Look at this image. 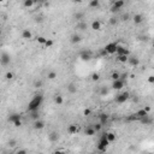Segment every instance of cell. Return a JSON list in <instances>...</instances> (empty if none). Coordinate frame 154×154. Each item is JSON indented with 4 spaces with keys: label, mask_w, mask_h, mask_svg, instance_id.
<instances>
[{
    "label": "cell",
    "mask_w": 154,
    "mask_h": 154,
    "mask_svg": "<svg viewBox=\"0 0 154 154\" xmlns=\"http://www.w3.org/2000/svg\"><path fill=\"white\" fill-rule=\"evenodd\" d=\"M124 5H125V1H124V0H116L114 4H113V6H112V10H111V11L112 12L119 11L121 9L124 7Z\"/></svg>",
    "instance_id": "5b68a950"
},
{
    "label": "cell",
    "mask_w": 154,
    "mask_h": 154,
    "mask_svg": "<svg viewBox=\"0 0 154 154\" xmlns=\"http://www.w3.org/2000/svg\"><path fill=\"white\" fill-rule=\"evenodd\" d=\"M93 128H94V130H95L96 132H99L100 130H101V128H102V125H101V124L99 123V124H95V125H94Z\"/></svg>",
    "instance_id": "74e56055"
},
{
    "label": "cell",
    "mask_w": 154,
    "mask_h": 154,
    "mask_svg": "<svg viewBox=\"0 0 154 154\" xmlns=\"http://www.w3.org/2000/svg\"><path fill=\"white\" fill-rule=\"evenodd\" d=\"M48 140H50L51 142H58V140H59V134L57 131H52L48 135Z\"/></svg>",
    "instance_id": "9c48e42d"
},
{
    "label": "cell",
    "mask_w": 154,
    "mask_h": 154,
    "mask_svg": "<svg viewBox=\"0 0 154 154\" xmlns=\"http://www.w3.org/2000/svg\"><path fill=\"white\" fill-rule=\"evenodd\" d=\"M127 63H129L131 66H137L140 64V60H138V58H136V57H132V58H128Z\"/></svg>",
    "instance_id": "9a60e30c"
},
{
    "label": "cell",
    "mask_w": 154,
    "mask_h": 154,
    "mask_svg": "<svg viewBox=\"0 0 154 154\" xmlns=\"http://www.w3.org/2000/svg\"><path fill=\"white\" fill-rule=\"evenodd\" d=\"M90 27H92V29H93V30L98 31V30H100V29H101V23H100L99 21H96V19H95V21H93V22H92Z\"/></svg>",
    "instance_id": "2e32d148"
},
{
    "label": "cell",
    "mask_w": 154,
    "mask_h": 154,
    "mask_svg": "<svg viewBox=\"0 0 154 154\" xmlns=\"http://www.w3.org/2000/svg\"><path fill=\"white\" fill-rule=\"evenodd\" d=\"M22 37L24 40H30V38H33V34L30 30H28V29H24L22 31Z\"/></svg>",
    "instance_id": "7c38bea8"
},
{
    "label": "cell",
    "mask_w": 154,
    "mask_h": 154,
    "mask_svg": "<svg viewBox=\"0 0 154 154\" xmlns=\"http://www.w3.org/2000/svg\"><path fill=\"white\" fill-rule=\"evenodd\" d=\"M129 98H130V94L128 93V92H124V93H121L119 95L116 96V101H117L118 104H124Z\"/></svg>",
    "instance_id": "3957f363"
},
{
    "label": "cell",
    "mask_w": 154,
    "mask_h": 154,
    "mask_svg": "<svg viewBox=\"0 0 154 154\" xmlns=\"http://www.w3.org/2000/svg\"><path fill=\"white\" fill-rule=\"evenodd\" d=\"M34 87H35V88H41V87H42V81H41V80H36V81L34 82Z\"/></svg>",
    "instance_id": "836d02e7"
},
{
    "label": "cell",
    "mask_w": 154,
    "mask_h": 154,
    "mask_svg": "<svg viewBox=\"0 0 154 154\" xmlns=\"http://www.w3.org/2000/svg\"><path fill=\"white\" fill-rule=\"evenodd\" d=\"M100 144H102L105 147H108V144H110V141L107 140V136H106V134H104L101 137H100V141H99Z\"/></svg>",
    "instance_id": "5bb4252c"
},
{
    "label": "cell",
    "mask_w": 154,
    "mask_h": 154,
    "mask_svg": "<svg viewBox=\"0 0 154 154\" xmlns=\"http://www.w3.org/2000/svg\"><path fill=\"white\" fill-rule=\"evenodd\" d=\"M87 27H88V24H87V23L86 22H83V21H78V22H77V25H76V28L77 29H78V30H86V29H87Z\"/></svg>",
    "instance_id": "e0dca14e"
},
{
    "label": "cell",
    "mask_w": 154,
    "mask_h": 154,
    "mask_svg": "<svg viewBox=\"0 0 154 154\" xmlns=\"http://www.w3.org/2000/svg\"><path fill=\"white\" fill-rule=\"evenodd\" d=\"M99 78H100L99 73H93V75H92V80H93V81H99Z\"/></svg>",
    "instance_id": "7bdbcfd3"
},
{
    "label": "cell",
    "mask_w": 154,
    "mask_h": 154,
    "mask_svg": "<svg viewBox=\"0 0 154 154\" xmlns=\"http://www.w3.org/2000/svg\"><path fill=\"white\" fill-rule=\"evenodd\" d=\"M148 82L149 83H154V76H153V75L148 76Z\"/></svg>",
    "instance_id": "7dc6e473"
},
{
    "label": "cell",
    "mask_w": 154,
    "mask_h": 154,
    "mask_svg": "<svg viewBox=\"0 0 154 154\" xmlns=\"http://www.w3.org/2000/svg\"><path fill=\"white\" fill-rule=\"evenodd\" d=\"M100 6V0H90L89 1V7L92 9H96Z\"/></svg>",
    "instance_id": "603a6c76"
},
{
    "label": "cell",
    "mask_w": 154,
    "mask_h": 154,
    "mask_svg": "<svg viewBox=\"0 0 154 154\" xmlns=\"http://www.w3.org/2000/svg\"><path fill=\"white\" fill-rule=\"evenodd\" d=\"M118 58V61H121V63H127L128 61V58H129V55H117Z\"/></svg>",
    "instance_id": "f1b7e54d"
},
{
    "label": "cell",
    "mask_w": 154,
    "mask_h": 154,
    "mask_svg": "<svg viewBox=\"0 0 154 154\" xmlns=\"http://www.w3.org/2000/svg\"><path fill=\"white\" fill-rule=\"evenodd\" d=\"M54 102L57 105H63V102H64L63 96H61V95H55L54 96Z\"/></svg>",
    "instance_id": "4316f807"
},
{
    "label": "cell",
    "mask_w": 154,
    "mask_h": 154,
    "mask_svg": "<svg viewBox=\"0 0 154 154\" xmlns=\"http://www.w3.org/2000/svg\"><path fill=\"white\" fill-rule=\"evenodd\" d=\"M106 136H107V140L111 142H114L116 141V134H113V132H106Z\"/></svg>",
    "instance_id": "d4e9b609"
},
{
    "label": "cell",
    "mask_w": 154,
    "mask_h": 154,
    "mask_svg": "<svg viewBox=\"0 0 154 154\" xmlns=\"http://www.w3.org/2000/svg\"><path fill=\"white\" fill-rule=\"evenodd\" d=\"M119 77H121V73L119 72H112V75H111V78L113 80V81H116V80H119Z\"/></svg>",
    "instance_id": "d6a6232c"
},
{
    "label": "cell",
    "mask_w": 154,
    "mask_h": 154,
    "mask_svg": "<svg viewBox=\"0 0 154 154\" xmlns=\"http://www.w3.org/2000/svg\"><path fill=\"white\" fill-rule=\"evenodd\" d=\"M107 121H108V116L107 114H101L100 116V124H101V125H105V124H106V123H107Z\"/></svg>",
    "instance_id": "484cf974"
},
{
    "label": "cell",
    "mask_w": 154,
    "mask_h": 154,
    "mask_svg": "<svg viewBox=\"0 0 154 154\" xmlns=\"http://www.w3.org/2000/svg\"><path fill=\"white\" fill-rule=\"evenodd\" d=\"M12 124H13V125H15V127H16V128H19V127H22V119H19V121H16V122H13Z\"/></svg>",
    "instance_id": "f35d334b"
},
{
    "label": "cell",
    "mask_w": 154,
    "mask_h": 154,
    "mask_svg": "<svg viewBox=\"0 0 154 154\" xmlns=\"http://www.w3.org/2000/svg\"><path fill=\"white\" fill-rule=\"evenodd\" d=\"M34 4H36V3H40V0H33Z\"/></svg>",
    "instance_id": "681fc988"
},
{
    "label": "cell",
    "mask_w": 154,
    "mask_h": 154,
    "mask_svg": "<svg viewBox=\"0 0 154 154\" xmlns=\"http://www.w3.org/2000/svg\"><path fill=\"white\" fill-rule=\"evenodd\" d=\"M3 1H4V0H0V3H3Z\"/></svg>",
    "instance_id": "f5cc1de1"
},
{
    "label": "cell",
    "mask_w": 154,
    "mask_h": 154,
    "mask_svg": "<svg viewBox=\"0 0 154 154\" xmlns=\"http://www.w3.org/2000/svg\"><path fill=\"white\" fill-rule=\"evenodd\" d=\"M82 41V37H81V35H78V34H73L71 36V42L72 44H80Z\"/></svg>",
    "instance_id": "ac0fdd59"
},
{
    "label": "cell",
    "mask_w": 154,
    "mask_h": 154,
    "mask_svg": "<svg viewBox=\"0 0 154 154\" xmlns=\"http://www.w3.org/2000/svg\"><path fill=\"white\" fill-rule=\"evenodd\" d=\"M16 144H17L16 140H10V141H9V146L12 147V148H13V147H16Z\"/></svg>",
    "instance_id": "b9f144b4"
},
{
    "label": "cell",
    "mask_w": 154,
    "mask_h": 154,
    "mask_svg": "<svg viewBox=\"0 0 154 154\" xmlns=\"http://www.w3.org/2000/svg\"><path fill=\"white\" fill-rule=\"evenodd\" d=\"M33 6H34L33 0H24V7L29 9V7H33Z\"/></svg>",
    "instance_id": "f546056e"
},
{
    "label": "cell",
    "mask_w": 154,
    "mask_h": 154,
    "mask_svg": "<svg viewBox=\"0 0 154 154\" xmlns=\"http://www.w3.org/2000/svg\"><path fill=\"white\" fill-rule=\"evenodd\" d=\"M76 19H78V21H82V18H83V13H76Z\"/></svg>",
    "instance_id": "f6af8a7d"
},
{
    "label": "cell",
    "mask_w": 154,
    "mask_h": 154,
    "mask_svg": "<svg viewBox=\"0 0 154 154\" xmlns=\"http://www.w3.org/2000/svg\"><path fill=\"white\" fill-rule=\"evenodd\" d=\"M98 149H99L100 152H106V149H107V147H105V146H102V144H100V143H98Z\"/></svg>",
    "instance_id": "60d3db41"
},
{
    "label": "cell",
    "mask_w": 154,
    "mask_h": 154,
    "mask_svg": "<svg viewBox=\"0 0 154 154\" xmlns=\"http://www.w3.org/2000/svg\"><path fill=\"white\" fill-rule=\"evenodd\" d=\"M47 0H40V3H46Z\"/></svg>",
    "instance_id": "f907efd6"
},
{
    "label": "cell",
    "mask_w": 154,
    "mask_h": 154,
    "mask_svg": "<svg viewBox=\"0 0 154 154\" xmlns=\"http://www.w3.org/2000/svg\"><path fill=\"white\" fill-rule=\"evenodd\" d=\"M27 153V150H24V149H22V150H18V154H25Z\"/></svg>",
    "instance_id": "c3c4849f"
},
{
    "label": "cell",
    "mask_w": 154,
    "mask_h": 154,
    "mask_svg": "<svg viewBox=\"0 0 154 154\" xmlns=\"http://www.w3.org/2000/svg\"><path fill=\"white\" fill-rule=\"evenodd\" d=\"M116 54L117 55H129L130 52H129V50H128L127 47H121V46H118V47H117V51H116Z\"/></svg>",
    "instance_id": "ba28073f"
},
{
    "label": "cell",
    "mask_w": 154,
    "mask_h": 154,
    "mask_svg": "<svg viewBox=\"0 0 154 154\" xmlns=\"http://www.w3.org/2000/svg\"><path fill=\"white\" fill-rule=\"evenodd\" d=\"M67 92H69V93H71V94L77 93V87L73 84V83H71V84H69V86H67Z\"/></svg>",
    "instance_id": "cb8c5ba5"
},
{
    "label": "cell",
    "mask_w": 154,
    "mask_h": 154,
    "mask_svg": "<svg viewBox=\"0 0 154 154\" xmlns=\"http://www.w3.org/2000/svg\"><path fill=\"white\" fill-rule=\"evenodd\" d=\"M140 121H141V123H143L144 125H148V124H150L152 123V119L149 118V116H144V117H142V118H140Z\"/></svg>",
    "instance_id": "44dd1931"
},
{
    "label": "cell",
    "mask_w": 154,
    "mask_h": 154,
    "mask_svg": "<svg viewBox=\"0 0 154 154\" xmlns=\"http://www.w3.org/2000/svg\"><path fill=\"white\" fill-rule=\"evenodd\" d=\"M118 23V18L117 17H111L110 18V24L111 25H116Z\"/></svg>",
    "instance_id": "e575fe53"
},
{
    "label": "cell",
    "mask_w": 154,
    "mask_h": 154,
    "mask_svg": "<svg viewBox=\"0 0 154 154\" xmlns=\"http://www.w3.org/2000/svg\"><path fill=\"white\" fill-rule=\"evenodd\" d=\"M46 40H47V38L45 37V36H37V37H36V41H37V42H38L40 45H42V46L45 45Z\"/></svg>",
    "instance_id": "1f68e13d"
},
{
    "label": "cell",
    "mask_w": 154,
    "mask_h": 154,
    "mask_svg": "<svg viewBox=\"0 0 154 154\" xmlns=\"http://www.w3.org/2000/svg\"><path fill=\"white\" fill-rule=\"evenodd\" d=\"M11 63V57H10V54L9 53H1V55H0V64L3 66H6L9 65Z\"/></svg>",
    "instance_id": "277c9868"
},
{
    "label": "cell",
    "mask_w": 154,
    "mask_h": 154,
    "mask_svg": "<svg viewBox=\"0 0 154 154\" xmlns=\"http://www.w3.org/2000/svg\"><path fill=\"white\" fill-rule=\"evenodd\" d=\"M67 132L70 134V135H75L78 132V127H77L76 124H71V125H69L67 128Z\"/></svg>",
    "instance_id": "8fae6325"
},
{
    "label": "cell",
    "mask_w": 154,
    "mask_h": 154,
    "mask_svg": "<svg viewBox=\"0 0 154 154\" xmlns=\"http://www.w3.org/2000/svg\"><path fill=\"white\" fill-rule=\"evenodd\" d=\"M5 78L6 80H7V81H10V80H12V78H13V73H12V72H6L5 73Z\"/></svg>",
    "instance_id": "8d00e7d4"
},
{
    "label": "cell",
    "mask_w": 154,
    "mask_h": 154,
    "mask_svg": "<svg viewBox=\"0 0 154 154\" xmlns=\"http://www.w3.org/2000/svg\"><path fill=\"white\" fill-rule=\"evenodd\" d=\"M19 119H22V117H21V114H18V113H13V114H11L9 117V121L11 122V123H13V122H16V121H19Z\"/></svg>",
    "instance_id": "d6986e66"
},
{
    "label": "cell",
    "mask_w": 154,
    "mask_h": 154,
    "mask_svg": "<svg viewBox=\"0 0 154 154\" xmlns=\"http://www.w3.org/2000/svg\"><path fill=\"white\" fill-rule=\"evenodd\" d=\"M100 94H101V95H106V94H108V89L106 88V87H102L101 90H100Z\"/></svg>",
    "instance_id": "ab89813d"
},
{
    "label": "cell",
    "mask_w": 154,
    "mask_h": 154,
    "mask_svg": "<svg viewBox=\"0 0 154 154\" xmlns=\"http://www.w3.org/2000/svg\"><path fill=\"white\" fill-rule=\"evenodd\" d=\"M42 101H44V96L41 94H37L35 95L33 99L30 100V102L28 105V111L31 112V111H37L40 108V106L42 105Z\"/></svg>",
    "instance_id": "6da1fadb"
},
{
    "label": "cell",
    "mask_w": 154,
    "mask_h": 154,
    "mask_svg": "<svg viewBox=\"0 0 154 154\" xmlns=\"http://www.w3.org/2000/svg\"><path fill=\"white\" fill-rule=\"evenodd\" d=\"M45 128V122L40 121V119H36L35 123H34V129L35 130H41V129H44Z\"/></svg>",
    "instance_id": "30bf717a"
},
{
    "label": "cell",
    "mask_w": 154,
    "mask_h": 154,
    "mask_svg": "<svg viewBox=\"0 0 154 154\" xmlns=\"http://www.w3.org/2000/svg\"><path fill=\"white\" fill-rule=\"evenodd\" d=\"M84 132H86V135H87V136H94V135L96 134V131L94 130L93 127H88L87 129H86V131Z\"/></svg>",
    "instance_id": "7402d4cb"
},
{
    "label": "cell",
    "mask_w": 154,
    "mask_h": 154,
    "mask_svg": "<svg viewBox=\"0 0 154 154\" xmlns=\"http://www.w3.org/2000/svg\"><path fill=\"white\" fill-rule=\"evenodd\" d=\"M123 87H124V81L121 80V78L113 81V83H112V88L114 89V90H121Z\"/></svg>",
    "instance_id": "8992f818"
},
{
    "label": "cell",
    "mask_w": 154,
    "mask_h": 154,
    "mask_svg": "<svg viewBox=\"0 0 154 154\" xmlns=\"http://www.w3.org/2000/svg\"><path fill=\"white\" fill-rule=\"evenodd\" d=\"M129 18H130V16H129V13H125V15H123V16H122V19H123L124 22H127V21H129Z\"/></svg>",
    "instance_id": "ee69618b"
},
{
    "label": "cell",
    "mask_w": 154,
    "mask_h": 154,
    "mask_svg": "<svg viewBox=\"0 0 154 154\" xmlns=\"http://www.w3.org/2000/svg\"><path fill=\"white\" fill-rule=\"evenodd\" d=\"M90 113H92V111L89 110V108H86V110L83 111V116H89Z\"/></svg>",
    "instance_id": "bcb514c9"
},
{
    "label": "cell",
    "mask_w": 154,
    "mask_h": 154,
    "mask_svg": "<svg viewBox=\"0 0 154 154\" xmlns=\"http://www.w3.org/2000/svg\"><path fill=\"white\" fill-rule=\"evenodd\" d=\"M1 33H3V31H1V29H0V36H1Z\"/></svg>",
    "instance_id": "816d5d0a"
},
{
    "label": "cell",
    "mask_w": 154,
    "mask_h": 154,
    "mask_svg": "<svg viewBox=\"0 0 154 154\" xmlns=\"http://www.w3.org/2000/svg\"><path fill=\"white\" fill-rule=\"evenodd\" d=\"M47 77H48V80H55V78H57V72L50 71L48 73H47Z\"/></svg>",
    "instance_id": "4dcf8cb0"
},
{
    "label": "cell",
    "mask_w": 154,
    "mask_h": 154,
    "mask_svg": "<svg viewBox=\"0 0 154 154\" xmlns=\"http://www.w3.org/2000/svg\"><path fill=\"white\" fill-rule=\"evenodd\" d=\"M53 45H54V41H53V40H51V38H47L44 46L46 47V48H50V47H52Z\"/></svg>",
    "instance_id": "83f0119b"
},
{
    "label": "cell",
    "mask_w": 154,
    "mask_h": 154,
    "mask_svg": "<svg viewBox=\"0 0 154 154\" xmlns=\"http://www.w3.org/2000/svg\"><path fill=\"white\" fill-rule=\"evenodd\" d=\"M147 114H148V112L144 110V108H143V110H138L137 112L135 113V116L137 117V119H140V118H142V117H144V116H147Z\"/></svg>",
    "instance_id": "ffe728a7"
},
{
    "label": "cell",
    "mask_w": 154,
    "mask_h": 154,
    "mask_svg": "<svg viewBox=\"0 0 154 154\" xmlns=\"http://www.w3.org/2000/svg\"><path fill=\"white\" fill-rule=\"evenodd\" d=\"M117 47H118V44H116V42H111V44H107L106 46H105L104 50L107 52V54H116Z\"/></svg>",
    "instance_id": "7a4b0ae2"
},
{
    "label": "cell",
    "mask_w": 154,
    "mask_h": 154,
    "mask_svg": "<svg viewBox=\"0 0 154 154\" xmlns=\"http://www.w3.org/2000/svg\"><path fill=\"white\" fill-rule=\"evenodd\" d=\"M80 58L83 61H89L92 59V52L90 51H83L82 53L80 54Z\"/></svg>",
    "instance_id": "52a82bcc"
},
{
    "label": "cell",
    "mask_w": 154,
    "mask_h": 154,
    "mask_svg": "<svg viewBox=\"0 0 154 154\" xmlns=\"http://www.w3.org/2000/svg\"><path fill=\"white\" fill-rule=\"evenodd\" d=\"M132 21L135 24H141L143 22V16L142 15H140V13H136L135 16L132 17Z\"/></svg>",
    "instance_id": "4fadbf2b"
},
{
    "label": "cell",
    "mask_w": 154,
    "mask_h": 154,
    "mask_svg": "<svg viewBox=\"0 0 154 154\" xmlns=\"http://www.w3.org/2000/svg\"><path fill=\"white\" fill-rule=\"evenodd\" d=\"M31 118L33 119H38V110L37 111H31Z\"/></svg>",
    "instance_id": "d590c367"
}]
</instances>
